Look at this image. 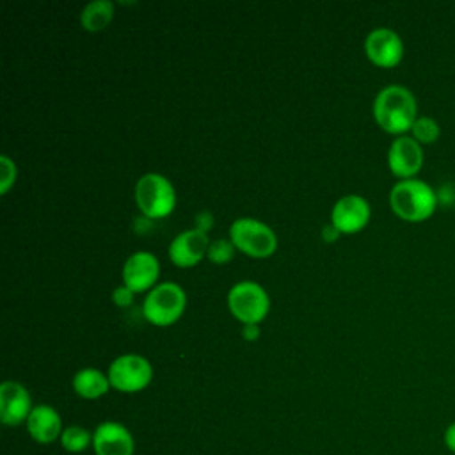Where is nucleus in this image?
Returning <instances> with one entry per match:
<instances>
[{"mask_svg":"<svg viewBox=\"0 0 455 455\" xmlns=\"http://www.w3.org/2000/svg\"><path fill=\"white\" fill-rule=\"evenodd\" d=\"M377 124L391 135H407L418 119V101L411 89L400 84L382 87L373 100Z\"/></svg>","mask_w":455,"mask_h":455,"instance_id":"f257e3e1","label":"nucleus"},{"mask_svg":"<svg viewBox=\"0 0 455 455\" xmlns=\"http://www.w3.org/2000/svg\"><path fill=\"white\" fill-rule=\"evenodd\" d=\"M439 197L419 178L398 180L389 192V206L396 217L407 222H423L435 213Z\"/></svg>","mask_w":455,"mask_h":455,"instance_id":"f03ea898","label":"nucleus"},{"mask_svg":"<svg viewBox=\"0 0 455 455\" xmlns=\"http://www.w3.org/2000/svg\"><path fill=\"white\" fill-rule=\"evenodd\" d=\"M135 201L144 217L162 219L174 210L176 192L165 176L146 172L135 183Z\"/></svg>","mask_w":455,"mask_h":455,"instance_id":"7ed1b4c3","label":"nucleus"},{"mask_svg":"<svg viewBox=\"0 0 455 455\" xmlns=\"http://www.w3.org/2000/svg\"><path fill=\"white\" fill-rule=\"evenodd\" d=\"M187 306L183 288L172 281H165L151 288L142 304V313L148 322L158 327L174 323Z\"/></svg>","mask_w":455,"mask_h":455,"instance_id":"20e7f679","label":"nucleus"},{"mask_svg":"<svg viewBox=\"0 0 455 455\" xmlns=\"http://www.w3.org/2000/svg\"><path fill=\"white\" fill-rule=\"evenodd\" d=\"M229 240L236 249L252 258H268L277 249L274 229L251 217H240L231 224Z\"/></svg>","mask_w":455,"mask_h":455,"instance_id":"39448f33","label":"nucleus"},{"mask_svg":"<svg viewBox=\"0 0 455 455\" xmlns=\"http://www.w3.org/2000/svg\"><path fill=\"white\" fill-rule=\"evenodd\" d=\"M228 307L243 325L259 323L268 313L270 299L261 284L254 281H240L228 291Z\"/></svg>","mask_w":455,"mask_h":455,"instance_id":"423d86ee","label":"nucleus"},{"mask_svg":"<svg viewBox=\"0 0 455 455\" xmlns=\"http://www.w3.org/2000/svg\"><path fill=\"white\" fill-rule=\"evenodd\" d=\"M110 386L121 393H137L144 389L153 377L149 361L139 354H123L108 366Z\"/></svg>","mask_w":455,"mask_h":455,"instance_id":"0eeeda50","label":"nucleus"},{"mask_svg":"<svg viewBox=\"0 0 455 455\" xmlns=\"http://www.w3.org/2000/svg\"><path fill=\"white\" fill-rule=\"evenodd\" d=\"M423 146L411 135L396 137L387 149V167L398 180H411L423 167Z\"/></svg>","mask_w":455,"mask_h":455,"instance_id":"6e6552de","label":"nucleus"},{"mask_svg":"<svg viewBox=\"0 0 455 455\" xmlns=\"http://www.w3.org/2000/svg\"><path fill=\"white\" fill-rule=\"evenodd\" d=\"M364 53L379 68H395L403 57V41L393 28L377 27L364 39Z\"/></svg>","mask_w":455,"mask_h":455,"instance_id":"1a4fd4ad","label":"nucleus"},{"mask_svg":"<svg viewBox=\"0 0 455 455\" xmlns=\"http://www.w3.org/2000/svg\"><path fill=\"white\" fill-rule=\"evenodd\" d=\"M370 220V204L359 194H347L339 197L331 212V224L339 233H357Z\"/></svg>","mask_w":455,"mask_h":455,"instance_id":"9d476101","label":"nucleus"},{"mask_svg":"<svg viewBox=\"0 0 455 455\" xmlns=\"http://www.w3.org/2000/svg\"><path fill=\"white\" fill-rule=\"evenodd\" d=\"M160 274V263L153 252L137 251L123 265V284L133 293L155 288Z\"/></svg>","mask_w":455,"mask_h":455,"instance_id":"9b49d317","label":"nucleus"},{"mask_svg":"<svg viewBox=\"0 0 455 455\" xmlns=\"http://www.w3.org/2000/svg\"><path fill=\"white\" fill-rule=\"evenodd\" d=\"M208 235L199 229H187L176 235L169 245V258L178 267H194L208 252Z\"/></svg>","mask_w":455,"mask_h":455,"instance_id":"f8f14e48","label":"nucleus"},{"mask_svg":"<svg viewBox=\"0 0 455 455\" xmlns=\"http://www.w3.org/2000/svg\"><path fill=\"white\" fill-rule=\"evenodd\" d=\"M28 391L14 380H5L0 386V419L4 425L14 427L27 421L32 412Z\"/></svg>","mask_w":455,"mask_h":455,"instance_id":"ddd939ff","label":"nucleus"},{"mask_svg":"<svg viewBox=\"0 0 455 455\" xmlns=\"http://www.w3.org/2000/svg\"><path fill=\"white\" fill-rule=\"evenodd\" d=\"M96 455H133V437L130 430L117 421H103L92 434Z\"/></svg>","mask_w":455,"mask_h":455,"instance_id":"4468645a","label":"nucleus"},{"mask_svg":"<svg viewBox=\"0 0 455 455\" xmlns=\"http://www.w3.org/2000/svg\"><path fill=\"white\" fill-rule=\"evenodd\" d=\"M27 430L30 437L41 444H48L62 435V421L59 412L52 405H36L27 419Z\"/></svg>","mask_w":455,"mask_h":455,"instance_id":"2eb2a0df","label":"nucleus"},{"mask_svg":"<svg viewBox=\"0 0 455 455\" xmlns=\"http://www.w3.org/2000/svg\"><path fill=\"white\" fill-rule=\"evenodd\" d=\"M110 387L108 375H103L96 368H82L73 377V389L78 396L94 400L103 396Z\"/></svg>","mask_w":455,"mask_h":455,"instance_id":"dca6fc26","label":"nucleus"},{"mask_svg":"<svg viewBox=\"0 0 455 455\" xmlns=\"http://www.w3.org/2000/svg\"><path fill=\"white\" fill-rule=\"evenodd\" d=\"M114 16V4L110 0H92L80 12V23L89 32L103 30Z\"/></svg>","mask_w":455,"mask_h":455,"instance_id":"f3484780","label":"nucleus"},{"mask_svg":"<svg viewBox=\"0 0 455 455\" xmlns=\"http://www.w3.org/2000/svg\"><path fill=\"white\" fill-rule=\"evenodd\" d=\"M411 137L419 142L421 146H430L439 140L441 137V126L439 123L430 116H418L411 128Z\"/></svg>","mask_w":455,"mask_h":455,"instance_id":"a211bd4d","label":"nucleus"},{"mask_svg":"<svg viewBox=\"0 0 455 455\" xmlns=\"http://www.w3.org/2000/svg\"><path fill=\"white\" fill-rule=\"evenodd\" d=\"M91 441H92L91 432L82 428V427H78V425L68 427L66 430H62V435H60V443H62L64 450L71 451V453L84 451L89 446Z\"/></svg>","mask_w":455,"mask_h":455,"instance_id":"6ab92c4d","label":"nucleus"},{"mask_svg":"<svg viewBox=\"0 0 455 455\" xmlns=\"http://www.w3.org/2000/svg\"><path fill=\"white\" fill-rule=\"evenodd\" d=\"M233 256H235V245H233L231 240L217 238V240L210 242L206 258H208L212 263H219V265H220V263H228Z\"/></svg>","mask_w":455,"mask_h":455,"instance_id":"aec40b11","label":"nucleus"},{"mask_svg":"<svg viewBox=\"0 0 455 455\" xmlns=\"http://www.w3.org/2000/svg\"><path fill=\"white\" fill-rule=\"evenodd\" d=\"M16 181V164L7 156H0V194H7V190Z\"/></svg>","mask_w":455,"mask_h":455,"instance_id":"412c9836","label":"nucleus"},{"mask_svg":"<svg viewBox=\"0 0 455 455\" xmlns=\"http://www.w3.org/2000/svg\"><path fill=\"white\" fill-rule=\"evenodd\" d=\"M112 300H114V304H117V306H121V307L130 306L132 300H133V291H132L130 288H126L124 284H121V286L114 288V291H112Z\"/></svg>","mask_w":455,"mask_h":455,"instance_id":"4be33fe9","label":"nucleus"},{"mask_svg":"<svg viewBox=\"0 0 455 455\" xmlns=\"http://www.w3.org/2000/svg\"><path fill=\"white\" fill-rule=\"evenodd\" d=\"M212 224H213V219H212V215L208 212H199L196 215V226H194L196 229L206 233L212 228Z\"/></svg>","mask_w":455,"mask_h":455,"instance_id":"5701e85b","label":"nucleus"},{"mask_svg":"<svg viewBox=\"0 0 455 455\" xmlns=\"http://www.w3.org/2000/svg\"><path fill=\"white\" fill-rule=\"evenodd\" d=\"M443 443H444V446L448 448V451L455 453V421H451V423L446 427V430H444V434H443Z\"/></svg>","mask_w":455,"mask_h":455,"instance_id":"b1692460","label":"nucleus"},{"mask_svg":"<svg viewBox=\"0 0 455 455\" xmlns=\"http://www.w3.org/2000/svg\"><path fill=\"white\" fill-rule=\"evenodd\" d=\"M242 336H243L247 341H254V339L259 336V327H258V323H245L243 329H242Z\"/></svg>","mask_w":455,"mask_h":455,"instance_id":"393cba45","label":"nucleus"},{"mask_svg":"<svg viewBox=\"0 0 455 455\" xmlns=\"http://www.w3.org/2000/svg\"><path fill=\"white\" fill-rule=\"evenodd\" d=\"M339 236V231L332 226V224H325L323 228H322V238L325 240V242H334L336 238Z\"/></svg>","mask_w":455,"mask_h":455,"instance_id":"a878e982","label":"nucleus"}]
</instances>
